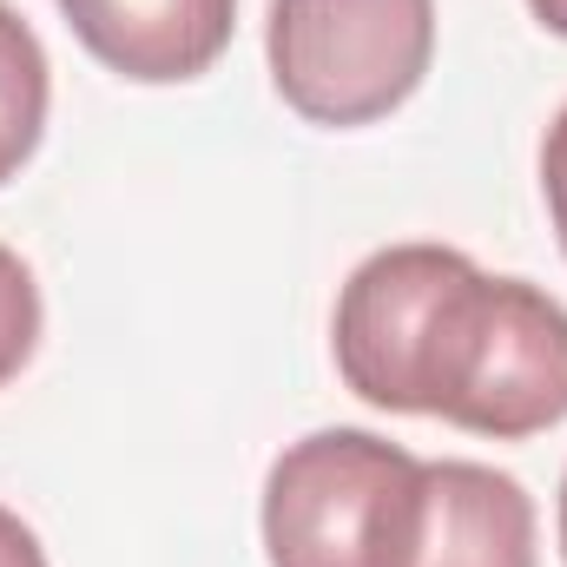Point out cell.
I'll list each match as a JSON object with an SVG mask.
<instances>
[{
	"label": "cell",
	"instance_id": "1",
	"mask_svg": "<svg viewBox=\"0 0 567 567\" xmlns=\"http://www.w3.org/2000/svg\"><path fill=\"white\" fill-rule=\"evenodd\" d=\"M423 416L495 442L567 423V310L528 278H488L468 258L429 337Z\"/></svg>",
	"mask_w": 567,
	"mask_h": 567
},
{
	"label": "cell",
	"instance_id": "2",
	"mask_svg": "<svg viewBox=\"0 0 567 567\" xmlns=\"http://www.w3.org/2000/svg\"><path fill=\"white\" fill-rule=\"evenodd\" d=\"M423 462L370 429H317L265 475L271 567H396Z\"/></svg>",
	"mask_w": 567,
	"mask_h": 567
},
{
	"label": "cell",
	"instance_id": "3",
	"mask_svg": "<svg viewBox=\"0 0 567 567\" xmlns=\"http://www.w3.org/2000/svg\"><path fill=\"white\" fill-rule=\"evenodd\" d=\"M271 80L310 126H370L429 73L435 0H271Z\"/></svg>",
	"mask_w": 567,
	"mask_h": 567
},
{
	"label": "cell",
	"instance_id": "4",
	"mask_svg": "<svg viewBox=\"0 0 567 567\" xmlns=\"http://www.w3.org/2000/svg\"><path fill=\"white\" fill-rule=\"evenodd\" d=\"M462 265L468 258L449 245H390L363 258L337 290V323H330L337 377L370 410L423 416V357Z\"/></svg>",
	"mask_w": 567,
	"mask_h": 567
},
{
	"label": "cell",
	"instance_id": "5",
	"mask_svg": "<svg viewBox=\"0 0 567 567\" xmlns=\"http://www.w3.org/2000/svg\"><path fill=\"white\" fill-rule=\"evenodd\" d=\"M396 567H535V502L488 462H423Z\"/></svg>",
	"mask_w": 567,
	"mask_h": 567
},
{
	"label": "cell",
	"instance_id": "6",
	"mask_svg": "<svg viewBox=\"0 0 567 567\" xmlns=\"http://www.w3.org/2000/svg\"><path fill=\"white\" fill-rule=\"evenodd\" d=\"M80 47L145 86L198 80L238 27V0H60Z\"/></svg>",
	"mask_w": 567,
	"mask_h": 567
},
{
	"label": "cell",
	"instance_id": "7",
	"mask_svg": "<svg viewBox=\"0 0 567 567\" xmlns=\"http://www.w3.org/2000/svg\"><path fill=\"white\" fill-rule=\"evenodd\" d=\"M47 100H53L47 47H40V33L0 0V185L33 158V145L47 133Z\"/></svg>",
	"mask_w": 567,
	"mask_h": 567
},
{
	"label": "cell",
	"instance_id": "8",
	"mask_svg": "<svg viewBox=\"0 0 567 567\" xmlns=\"http://www.w3.org/2000/svg\"><path fill=\"white\" fill-rule=\"evenodd\" d=\"M33 343H40V284L20 265V251L0 245V383L27 370Z\"/></svg>",
	"mask_w": 567,
	"mask_h": 567
},
{
	"label": "cell",
	"instance_id": "9",
	"mask_svg": "<svg viewBox=\"0 0 567 567\" xmlns=\"http://www.w3.org/2000/svg\"><path fill=\"white\" fill-rule=\"evenodd\" d=\"M542 192H548V218H555V238L567 251V106L555 113V126L542 140Z\"/></svg>",
	"mask_w": 567,
	"mask_h": 567
},
{
	"label": "cell",
	"instance_id": "10",
	"mask_svg": "<svg viewBox=\"0 0 567 567\" xmlns=\"http://www.w3.org/2000/svg\"><path fill=\"white\" fill-rule=\"evenodd\" d=\"M0 567H47V548H40V535L13 515V508H0Z\"/></svg>",
	"mask_w": 567,
	"mask_h": 567
},
{
	"label": "cell",
	"instance_id": "11",
	"mask_svg": "<svg viewBox=\"0 0 567 567\" xmlns=\"http://www.w3.org/2000/svg\"><path fill=\"white\" fill-rule=\"evenodd\" d=\"M528 7H535V20H542L548 33H561L567 40V0H528Z\"/></svg>",
	"mask_w": 567,
	"mask_h": 567
},
{
	"label": "cell",
	"instance_id": "12",
	"mask_svg": "<svg viewBox=\"0 0 567 567\" xmlns=\"http://www.w3.org/2000/svg\"><path fill=\"white\" fill-rule=\"evenodd\" d=\"M561 561H567V475H561Z\"/></svg>",
	"mask_w": 567,
	"mask_h": 567
}]
</instances>
